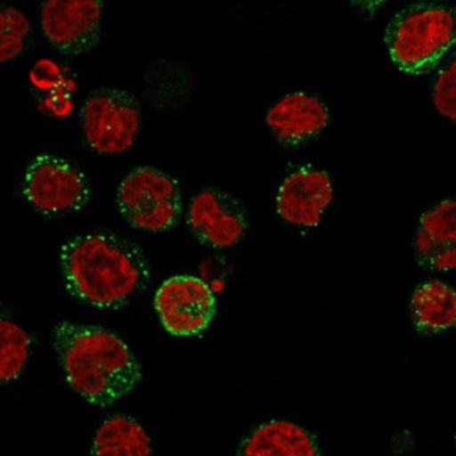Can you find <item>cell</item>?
Segmentation results:
<instances>
[{"instance_id": "obj_1", "label": "cell", "mask_w": 456, "mask_h": 456, "mask_svg": "<svg viewBox=\"0 0 456 456\" xmlns=\"http://www.w3.org/2000/svg\"><path fill=\"white\" fill-rule=\"evenodd\" d=\"M60 263L69 294L93 308H126L151 282L142 248L113 232L70 238L61 248Z\"/></svg>"}, {"instance_id": "obj_2", "label": "cell", "mask_w": 456, "mask_h": 456, "mask_svg": "<svg viewBox=\"0 0 456 456\" xmlns=\"http://www.w3.org/2000/svg\"><path fill=\"white\" fill-rule=\"evenodd\" d=\"M53 343L68 385L94 406H111L142 380L135 354L114 331L65 321L53 328Z\"/></svg>"}, {"instance_id": "obj_3", "label": "cell", "mask_w": 456, "mask_h": 456, "mask_svg": "<svg viewBox=\"0 0 456 456\" xmlns=\"http://www.w3.org/2000/svg\"><path fill=\"white\" fill-rule=\"evenodd\" d=\"M455 34V9L451 4L417 2L392 17L385 45L399 70L420 77L436 69L452 50Z\"/></svg>"}, {"instance_id": "obj_4", "label": "cell", "mask_w": 456, "mask_h": 456, "mask_svg": "<svg viewBox=\"0 0 456 456\" xmlns=\"http://www.w3.org/2000/svg\"><path fill=\"white\" fill-rule=\"evenodd\" d=\"M116 201L129 225L153 233L175 228L183 212L179 182L152 166L131 170L117 187Z\"/></svg>"}, {"instance_id": "obj_5", "label": "cell", "mask_w": 456, "mask_h": 456, "mask_svg": "<svg viewBox=\"0 0 456 456\" xmlns=\"http://www.w3.org/2000/svg\"><path fill=\"white\" fill-rule=\"evenodd\" d=\"M141 106L128 90L102 86L80 109V126L87 148L97 155H118L135 145L141 131Z\"/></svg>"}, {"instance_id": "obj_6", "label": "cell", "mask_w": 456, "mask_h": 456, "mask_svg": "<svg viewBox=\"0 0 456 456\" xmlns=\"http://www.w3.org/2000/svg\"><path fill=\"white\" fill-rule=\"evenodd\" d=\"M21 194L41 216H62L86 208L93 190L79 167L58 156L40 153L24 170Z\"/></svg>"}, {"instance_id": "obj_7", "label": "cell", "mask_w": 456, "mask_h": 456, "mask_svg": "<svg viewBox=\"0 0 456 456\" xmlns=\"http://www.w3.org/2000/svg\"><path fill=\"white\" fill-rule=\"evenodd\" d=\"M155 311L167 333L192 338L209 328L216 314V297L211 287L194 275H175L155 294Z\"/></svg>"}, {"instance_id": "obj_8", "label": "cell", "mask_w": 456, "mask_h": 456, "mask_svg": "<svg viewBox=\"0 0 456 456\" xmlns=\"http://www.w3.org/2000/svg\"><path fill=\"white\" fill-rule=\"evenodd\" d=\"M103 13L100 0H48L41 4V27L58 53L82 57L99 44Z\"/></svg>"}, {"instance_id": "obj_9", "label": "cell", "mask_w": 456, "mask_h": 456, "mask_svg": "<svg viewBox=\"0 0 456 456\" xmlns=\"http://www.w3.org/2000/svg\"><path fill=\"white\" fill-rule=\"evenodd\" d=\"M187 225L201 245L229 248L245 238L248 216L245 207L233 195L208 187L195 194L190 202Z\"/></svg>"}, {"instance_id": "obj_10", "label": "cell", "mask_w": 456, "mask_h": 456, "mask_svg": "<svg viewBox=\"0 0 456 456\" xmlns=\"http://www.w3.org/2000/svg\"><path fill=\"white\" fill-rule=\"evenodd\" d=\"M333 183L324 170L302 166L285 177L275 195L278 216L297 228H316L333 201Z\"/></svg>"}, {"instance_id": "obj_11", "label": "cell", "mask_w": 456, "mask_h": 456, "mask_svg": "<svg viewBox=\"0 0 456 456\" xmlns=\"http://www.w3.org/2000/svg\"><path fill=\"white\" fill-rule=\"evenodd\" d=\"M265 124L278 142L299 146L321 135L330 124L326 104L308 93H289L265 114Z\"/></svg>"}, {"instance_id": "obj_12", "label": "cell", "mask_w": 456, "mask_h": 456, "mask_svg": "<svg viewBox=\"0 0 456 456\" xmlns=\"http://www.w3.org/2000/svg\"><path fill=\"white\" fill-rule=\"evenodd\" d=\"M416 260L430 272L456 267V201L445 199L424 212L414 239Z\"/></svg>"}, {"instance_id": "obj_13", "label": "cell", "mask_w": 456, "mask_h": 456, "mask_svg": "<svg viewBox=\"0 0 456 456\" xmlns=\"http://www.w3.org/2000/svg\"><path fill=\"white\" fill-rule=\"evenodd\" d=\"M236 456H322L318 438L299 424L268 420L243 436Z\"/></svg>"}, {"instance_id": "obj_14", "label": "cell", "mask_w": 456, "mask_h": 456, "mask_svg": "<svg viewBox=\"0 0 456 456\" xmlns=\"http://www.w3.org/2000/svg\"><path fill=\"white\" fill-rule=\"evenodd\" d=\"M411 319L419 333L434 336L452 329L456 323V292L440 280L423 282L411 297Z\"/></svg>"}, {"instance_id": "obj_15", "label": "cell", "mask_w": 456, "mask_h": 456, "mask_svg": "<svg viewBox=\"0 0 456 456\" xmlns=\"http://www.w3.org/2000/svg\"><path fill=\"white\" fill-rule=\"evenodd\" d=\"M152 440L145 427L126 414H114L100 424L90 456H152Z\"/></svg>"}, {"instance_id": "obj_16", "label": "cell", "mask_w": 456, "mask_h": 456, "mask_svg": "<svg viewBox=\"0 0 456 456\" xmlns=\"http://www.w3.org/2000/svg\"><path fill=\"white\" fill-rule=\"evenodd\" d=\"M31 347V336L20 324L0 318V387L21 377L30 358Z\"/></svg>"}, {"instance_id": "obj_17", "label": "cell", "mask_w": 456, "mask_h": 456, "mask_svg": "<svg viewBox=\"0 0 456 456\" xmlns=\"http://www.w3.org/2000/svg\"><path fill=\"white\" fill-rule=\"evenodd\" d=\"M31 43V23L16 7H0V63L20 58Z\"/></svg>"}, {"instance_id": "obj_18", "label": "cell", "mask_w": 456, "mask_h": 456, "mask_svg": "<svg viewBox=\"0 0 456 456\" xmlns=\"http://www.w3.org/2000/svg\"><path fill=\"white\" fill-rule=\"evenodd\" d=\"M433 103L445 118L456 119V63L451 61L436 77L433 87Z\"/></svg>"}]
</instances>
